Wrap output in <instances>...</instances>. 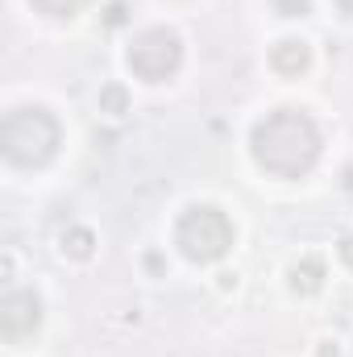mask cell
Instances as JSON below:
<instances>
[{
	"instance_id": "1",
	"label": "cell",
	"mask_w": 353,
	"mask_h": 357,
	"mask_svg": "<svg viewBox=\"0 0 353 357\" xmlns=\"http://www.w3.org/2000/svg\"><path fill=\"white\" fill-rule=\"evenodd\" d=\"M250 150L266 175L303 178L320 162V129L303 108H274L254 125Z\"/></svg>"
},
{
	"instance_id": "2",
	"label": "cell",
	"mask_w": 353,
	"mask_h": 357,
	"mask_svg": "<svg viewBox=\"0 0 353 357\" xmlns=\"http://www.w3.org/2000/svg\"><path fill=\"white\" fill-rule=\"evenodd\" d=\"M59 146H63V129H59L54 112H46L38 104L33 108H13L0 125V150L13 167H25V171L46 167L59 154Z\"/></svg>"
},
{
	"instance_id": "3",
	"label": "cell",
	"mask_w": 353,
	"mask_h": 357,
	"mask_svg": "<svg viewBox=\"0 0 353 357\" xmlns=\"http://www.w3.org/2000/svg\"><path fill=\"white\" fill-rule=\"evenodd\" d=\"M233 237H237V233H233V220H229L220 208H212V204H191L175 225L179 254H183L187 262H195V266L220 262V258L233 250Z\"/></svg>"
},
{
	"instance_id": "4",
	"label": "cell",
	"mask_w": 353,
	"mask_h": 357,
	"mask_svg": "<svg viewBox=\"0 0 353 357\" xmlns=\"http://www.w3.org/2000/svg\"><path fill=\"white\" fill-rule=\"evenodd\" d=\"M129 71L146 84H167L171 75H179L183 67V42L171 29H146L142 38L129 42V54H125Z\"/></svg>"
},
{
	"instance_id": "5",
	"label": "cell",
	"mask_w": 353,
	"mask_h": 357,
	"mask_svg": "<svg viewBox=\"0 0 353 357\" xmlns=\"http://www.w3.org/2000/svg\"><path fill=\"white\" fill-rule=\"evenodd\" d=\"M38 324H42L38 291H29V287L4 291V299H0V333H4V341H25V337L38 333Z\"/></svg>"
},
{
	"instance_id": "6",
	"label": "cell",
	"mask_w": 353,
	"mask_h": 357,
	"mask_svg": "<svg viewBox=\"0 0 353 357\" xmlns=\"http://www.w3.org/2000/svg\"><path fill=\"white\" fill-rule=\"evenodd\" d=\"M270 63L278 75H303L312 67V46L303 38H283L274 50H270Z\"/></svg>"
},
{
	"instance_id": "7",
	"label": "cell",
	"mask_w": 353,
	"mask_h": 357,
	"mask_svg": "<svg viewBox=\"0 0 353 357\" xmlns=\"http://www.w3.org/2000/svg\"><path fill=\"white\" fill-rule=\"evenodd\" d=\"M287 282H291V291H295V295H316V291L324 287V258L308 254L303 262H295V266H291Z\"/></svg>"
},
{
	"instance_id": "8",
	"label": "cell",
	"mask_w": 353,
	"mask_h": 357,
	"mask_svg": "<svg viewBox=\"0 0 353 357\" xmlns=\"http://www.w3.org/2000/svg\"><path fill=\"white\" fill-rule=\"evenodd\" d=\"M63 254L75 258V262H88L91 254H96V233L84 229V225H71V229L63 233Z\"/></svg>"
},
{
	"instance_id": "9",
	"label": "cell",
	"mask_w": 353,
	"mask_h": 357,
	"mask_svg": "<svg viewBox=\"0 0 353 357\" xmlns=\"http://www.w3.org/2000/svg\"><path fill=\"white\" fill-rule=\"evenodd\" d=\"M100 112H129V91L121 84H104L100 88Z\"/></svg>"
},
{
	"instance_id": "10",
	"label": "cell",
	"mask_w": 353,
	"mask_h": 357,
	"mask_svg": "<svg viewBox=\"0 0 353 357\" xmlns=\"http://www.w3.org/2000/svg\"><path fill=\"white\" fill-rule=\"evenodd\" d=\"M29 4H33L38 13H46V17H59V21H63V17H75L88 0H29Z\"/></svg>"
},
{
	"instance_id": "11",
	"label": "cell",
	"mask_w": 353,
	"mask_h": 357,
	"mask_svg": "<svg viewBox=\"0 0 353 357\" xmlns=\"http://www.w3.org/2000/svg\"><path fill=\"white\" fill-rule=\"evenodd\" d=\"M278 17H308L312 13V0H274Z\"/></svg>"
},
{
	"instance_id": "12",
	"label": "cell",
	"mask_w": 353,
	"mask_h": 357,
	"mask_svg": "<svg viewBox=\"0 0 353 357\" xmlns=\"http://www.w3.org/2000/svg\"><path fill=\"white\" fill-rule=\"evenodd\" d=\"M337 258H341V262L353 270V233H345V237L337 241Z\"/></svg>"
},
{
	"instance_id": "13",
	"label": "cell",
	"mask_w": 353,
	"mask_h": 357,
	"mask_svg": "<svg viewBox=\"0 0 353 357\" xmlns=\"http://www.w3.org/2000/svg\"><path fill=\"white\" fill-rule=\"evenodd\" d=\"M320 357H341V349H337V341H320Z\"/></svg>"
},
{
	"instance_id": "14",
	"label": "cell",
	"mask_w": 353,
	"mask_h": 357,
	"mask_svg": "<svg viewBox=\"0 0 353 357\" xmlns=\"http://www.w3.org/2000/svg\"><path fill=\"white\" fill-rule=\"evenodd\" d=\"M121 21H125V8H121V4H112V8H108V25H121Z\"/></svg>"
},
{
	"instance_id": "15",
	"label": "cell",
	"mask_w": 353,
	"mask_h": 357,
	"mask_svg": "<svg viewBox=\"0 0 353 357\" xmlns=\"http://www.w3.org/2000/svg\"><path fill=\"white\" fill-rule=\"evenodd\" d=\"M337 8H341L345 17H353V0H337Z\"/></svg>"
},
{
	"instance_id": "16",
	"label": "cell",
	"mask_w": 353,
	"mask_h": 357,
	"mask_svg": "<svg viewBox=\"0 0 353 357\" xmlns=\"http://www.w3.org/2000/svg\"><path fill=\"white\" fill-rule=\"evenodd\" d=\"M345 191H353V167H345Z\"/></svg>"
}]
</instances>
